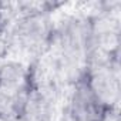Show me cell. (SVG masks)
<instances>
[{
    "label": "cell",
    "mask_w": 121,
    "mask_h": 121,
    "mask_svg": "<svg viewBox=\"0 0 121 121\" xmlns=\"http://www.w3.org/2000/svg\"><path fill=\"white\" fill-rule=\"evenodd\" d=\"M76 115L83 121H103L105 115V105L98 93L88 84L80 83L73 98Z\"/></svg>",
    "instance_id": "obj_1"
}]
</instances>
